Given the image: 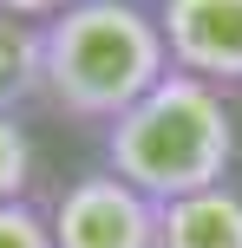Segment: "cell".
<instances>
[{"instance_id":"6da1fadb","label":"cell","mask_w":242,"mask_h":248,"mask_svg":"<svg viewBox=\"0 0 242 248\" xmlns=\"http://www.w3.org/2000/svg\"><path fill=\"white\" fill-rule=\"evenodd\" d=\"M164 78V26L144 0H72L39 20V105L65 124L105 131Z\"/></svg>"},{"instance_id":"7a4b0ae2","label":"cell","mask_w":242,"mask_h":248,"mask_svg":"<svg viewBox=\"0 0 242 248\" xmlns=\"http://www.w3.org/2000/svg\"><path fill=\"white\" fill-rule=\"evenodd\" d=\"M236 150L242 137H236L229 98L190 72H170L125 118L98 131V170H112L118 183H131L151 202H177V196L229 183Z\"/></svg>"},{"instance_id":"3957f363","label":"cell","mask_w":242,"mask_h":248,"mask_svg":"<svg viewBox=\"0 0 242 248\" xmlns=\"http://www.w3.org/2000/svg\"><path fill=\"white\" fill-rule=\"evenodd\" d=\"M46 229L52 248H157V202L112 170H85L52 196Z\"/></svg>"},{"instance_id":"277c9868","label":"cell","mask_w":242,"mask_h":248,"mask_svg":"<svg viewBox=\"0 0 242 248\" xmlns=\"http://www.w3.org/2000/svg\"><path fill=\"white\" fill-rule=\"evenodd\" d=\"M170 72L216 85L223 98L242 92V0H157Z\"/></svg>"},{"instance_id":"5b68a950","label":"cell","mask_w":242,"mask_h":248,"mask_svg":"<svg viewBox=\"0 0 242 248\" xmlns=\"http://www.w3.org/2000/svg\"><path fill=\"white\" fill-rule=\"evenodd\" d=\"M157 248H242V189L216 183L157 202Z\"/></svg>"},{"instance_id":"8992f818","label":"cell","mask_w":242,"mask_h":248,"mask_svg":"<svg viewBox=\"0 0 242 248\" xmlns=\"http://www.w3.org/2000/svg\"><path fill=\"white\" fill-rule=\"evenodd\" d=\"M39 98V20L0 7V111H26Z\"/></svg>"},{"instance_id":"52a82bcc","label":"cell","mask_w":242,"mask_h":248,"mask_svg":"<svg viewBox=\"0 0 242 248\" xmlns=\"http://www.w3.org/2000/svg\"><path fill=\"white\" fill-rule=\"evenodd\" d=\"M39 183V144L20 111H0V202H33Z\"/></svg>"},{"instance_id":"ba28073f","label":"cell","mask_w":242,"mask_h":248,"mask_svg":"<svg viewBox=\"0 0 242 248\" xmlns=\"http://www.w3.org/2000/svg\"><path fill=\"white\" fill-rule=\"evenodd\" d=\"M0 248H52L46 209H33V202H0Z\"/></svg>"}]
</instances>
